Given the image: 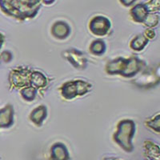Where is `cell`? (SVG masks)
Instances as JSON below:
<instances>
[{
    "label": "cell",
    "mask_w": 160,
    "mask_h": 160,
    "mask_svg": "<svg viewBox=\"0 0 160 160\" xmlns=\"http://www.w3.org/2000/svg\"><path fill=\"white\" fill-rule=\"evenodd\" d=\"M52 156L55 160H59V156L61 160H68V153L62 144L56 143L52 148Z\"/></svg>",
    "instance_id": "cell-5"
},
{
    "label": "cell",
    "mask_w": 160,
    "mask_h": 160,
    "mask_svg": "<svg viewBox=\"0 0 160 160\" xmlns=\"http://www.w3.org/2000/svg\"><path fill=\"white\" fill-rule=\"evenodd\" d=\"M158 22V15H155L154 13L148 14V17L144 21V23L149 27H154L157 25Z\"/></svg>",
    "instance_id": "cell-7"
},
{
    "label": "cell",
    "mask_w": 160,
    "mask_h": 160,
    "mask_svg": "<svg viewBox=\"0 0 160 160\" xmlns=\"http://www.w3.org/2000/svg\"><path fill=\"white\" fill-rule=\"evenodd\" d=\"M130 14L134 21L138 22H144L149 12L146 8L145 4L138 3L131 8Z\"/></svg>",
    "instance_id": "cell-3"
},
{
    "label": "cell",
    "mask_w": 160,
    "mask_h": 160,
    "mask_svg": "<svg viewBox=\"0 0 160 160\" xmlns=\"http://www.w3.org/2000/svg\"><path fill=\"white\" fill-rule=\"evenodd\" d=\"M43 3H45L46 5H50V4H52L53 2H55V0H41Z\"/></svg>",
    "instance_id": "cell-9"
},
{
    "label": "cell",
    "mask_w": 160,
    "mask_h": 160,
    "mask_svg": "<svg viewBox=\"0 0 160 160\" xmlns=\"http://www.w3.org/2000/svg\"><path fill=\"white\" fill-rule=\"evenodd\" d=\"M89 28L93 34L97 35H104L109 31L111 22L108 18L102 15H98L91 20Z\"/></svg>",
    "instance_id": "cell-2"
},
{
    "label": "cell",
    "mask_w": 160,
    "mask_h": 160,
    "mask_svg": "<svg viewBox=\"0 0 160 160\" xmlns=\"http://www.w3.org/2000/svg\"><path fill=\"white\" fill-rule=\"evenodd\" d=\"M149 13L158 12L159 11V0H150L147 3H144Z\"/></svg>",
    "instance_id": "cell-6"
},
{
    "label": "cell",
    "mask_w": 160,
    "mask_h": 160,
    "mask_svg": "<svg viewBox=\"0 0 160 160\" xmlns=\"http://www.w3.org/2000/svg\"><path fill=\"white\" fill-rule=\"evenodd\" d=\"M52 33L58 38H60V35H62V38H65L70 33L69 26L65 22H56L52 27Z\"/></svg>",
    "instance_id": "cell-4"
},
{
    "label": "cell",
    "mask_w": 160,
    "mask_h": 160,
    "mask_svg": "<svg viewBox=\"0 0 160 160\" xmlns=\"http://www.w3.org/2000/svg\"><path fill=\"white\" fill-rule=\"evenodd\" d=\"M41 0H0V8L11 16L23 19L34 18L39 11Z\"/></svg>",
    "instance_id": "cell-1"
},
{
    "label": "cell",
    "mask_w": 160,
    "mask_h": 160,
    "mask_svg": "<svg viewBox=\"0 0 160 160\" xmlns=\"http://www.w3.org/2000/svg\"><path fill=\"white\" fill-rule=\"evenodd\" d=\"M138 0H119V2H121V4H122L125 7H130V6L134 4Z\"/></svg>",
    "instance_id": "cell-8"
}]
</instances>
